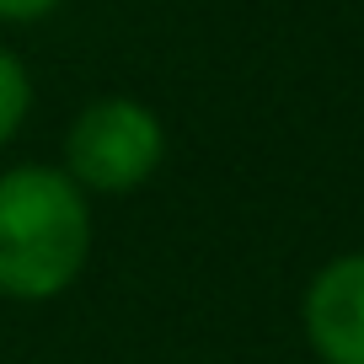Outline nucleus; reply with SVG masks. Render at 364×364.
<instances>
[{"mask_svg": "<svg viewBox=\"0 0 364 364\" xmlns=\"http://www.w3.org/2000/svg\"><path fill=\"white\" fill-rule=\"evenodd\" d=\"M27 107H33V80H27L22 59H16L11 48H0V145L22 129Z\"/></svg>", "mask_w": 364, "mask_h": 364, "instance_id": "20e7f679", "label": "nucleus"}, {"mask_svg": "<svg viewBox=\"0 0 364 364\" xmlns=\"http://www.w3.org/2000/svg\"><path fill=\"white\" fill-rule=\"evenodd\" d=\"M48 11H59V0H0V22H38Z\"/></svg>", "mask_w": 364, "mask_h": 364, "instance_id": "39448f33", "label": "nucleus"}, {"mask_svg": "<svg viewBox=\"0 0 364 364\" xmlns=\"http://www.w3.org/2000/svg\"><path fill=\"white\" fill-rule=\"evenodd\" d=\"M306 338L321 364H364V252L327 262L311 279Z\"/></svg>", "mask_w": 364, "mask_h": 364, "instance_id": "7ed1b4c3", "label": "nucleus"}, {"mask_svg": "<svg viewBox=\"0 0 364 364\" xmlns=\"http://www.w3.org/2000/svg\"><path fill=\"white\" fill-rule=\"evenodd\" d=\"M91 247V215L70 171L16 166L0 177V295L54 300Z\"/></svg>", "mask_w": 364, "mask_h": 364, "instance_id": "f257e3e1", "label": "nucleus"}, {"mask_svg": "<svg viewBox=\"0 0 364 364\" xmlns=\"http://www.w3.org/2000/svg\"><path fill=\"white\" fill-rule=\"evenodd\" d=\"M166 156V134L161 118L134 97H102L70 124L65 161L70 182H86L97 193H129Z\"/></svg>", "mask_w": 364, "mask_h": 364, "instance_id": "f03ea898", "label": "nucleus"}]
</instances>
